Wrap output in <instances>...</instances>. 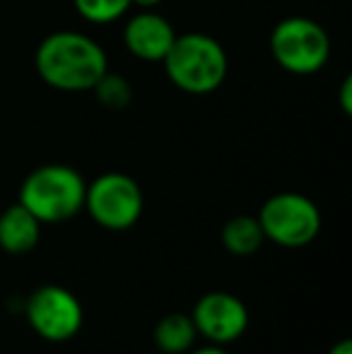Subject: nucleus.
I'll return each mask as SVG.
<instances>
[{
	"label": "nucleus",
	"instance_id": "obj_1",
	"mask_svg": "<svg viewBox=\"0 0 352 354\" xmlns=\"http://www.w3.org/2000/svg\"><path fill=\"white\" fill-rule=\"evenodd\" d=\"M39 80L56 92H92L109 71V56L94 37L77 29H58L44 37L34 51Z\"/></svg>",
	"mask_w": 352,
	"mask_h": 354
},
{
	"label": "nucleus",
	"instance_id": "obj_2",
	"mask_svg": "<svg viewBox=\"0 0 352 354\" xmlns=\"http://www.w3.org/2000/svg\"><path fill=\"white\" fill-rule=\"evenodd\" d=\"M172 84L183 94L205 97L225 84L230 73L227 51L215 37L203 32L176 34L174 44L160 63Z\"/></svg>",
	"mask_w": 352,
	"mask_h": 354
},
{
	"label": "nucleus",
	"instance_id": "obj_3",
	"mask_svg": "<svg viewBox=\"0 0 352 354\" xmlns=\"http://www.w3.org/2000/svg\"><path fill=\"white\" fill-rule=\"evenodd\" d=\"M85 188L87 181L77 169L68 164H44L24 176L17 203L41 224H58L82 212Z\"/></svg>",
	"mask_w": 352,
	"mask_h": 354
},
{
	"label": "nucleus",
	"instance_id": "obj_4",
	"mask_svg": "<svg viewBox=\"0 0 352 354\" xmlns=\"http://www.w3.org/2000/svg\"><path fill=\"white\" fill-rule=\"evenodd\" d=\"M268 48L277 68L297 77H309L328 66L333 44L326 27L314 17L290 15L272 27Z\"/></svg>",
	"mask_w": 352,
	"mask_h": 354
},
{
	"label": "nucleus",
	"instance_id": "obj_5",
	"mask_svg": "<svg viewBox=\"0 0 352 354\" xmlns=\"http://www.w3.org/2000/svg\"><path fill=\"white\" fill-rule=\"evenodd\" d=\"M259 224L266 241L280 248H304L314 243L324 227L321 210L309 196L282 191L270 196L259 210Z\"/></svg>",
	"mask_w": 352,
	"mask_h": 354
},
{
	"label": "nucleus",
	"instance_id": "obj_6",
	"mask_svg": "<svg viewBox=\"0 0 352 354\" xmlns=\"http://www.w3.org/2000/svg\"><path fill=\"white\" fill-rule=\"evenodd\" d=\"M82 210L106 232H128L140 222L145 196L133 176L123 171H106L87 183Z\"/></svg>",
	"mask_w": 352,
	"mask_h": 354
},
{
	"label": "nucleus",
	"instance_id": "obj_7",
	"mask_svg": "<svg viewBox=\"0 0 352 354\" xmlns=\"http://www.w3.org/2000/svg\"><path fill=\"white\" fill-rule=\"evenodd\" d=\"M24 318L29 328L46 342H68L82 330L85 308L71 289L61 284H41L24 299Z\"/></svg>",
	"mask_w": 352,
	"mask_h": 354
},
{
	"label": "nucleus",
	"instance_id": "obj_8",
	"mask_svg": "<svg viewBox=\"0 0 352 354\" xmlns=\"http://www.w3.org/2000/svg\"><path fill=\"white\" fill-rule=\"evenodd\" d=\"M191 321L198 337L210 345L230 347L249 328V308L232 292H207L196 301Z\"/></svg>",
	"mask_w": 352,
	"mask_h": 354
},
{
	"label": "nucleus",
	"instance_id": "obj_9",
	"mask_svg": "<svg viewBox=\"0 0 352 354\" xmlns=\"http://www.w3.org/2000/svg\"><path fill=\"white\" fill-rule=\"evenodd\" d=\"M123 46L136 61L162 63L176 39V29L157 10H138L126 15L123 22Z\"/></svg>",
	"mask_w": 352,
	"mask_h": 354
},
{
	"label": "nucleus",
	"instance_id": "obj_10",
	"mask_svg": "<svg viewBox=\"0 0 352 354\" xmlns=\"http://www.w3.org/2000/svg\"><path fill=\"white\" fill-rule=\"evenodd\" d=\"M44 224L22 203L5 207L0 212V248L10 256H24L34 251L41 239Z\"/></svg>",
	"mask_w": 352,
	"mask_h": 354
},
{
	"label": "nucleus",
	"instance_id": "obj_11",
	"mask_svg": "<svg viewBox=\"0 0 352 354\" xmlns=\"http://www.w3.org/2000/svg\"><path fill=\"white\" fill-rule=\"evenodd\" d=\"M196 326L191 321V313H167L152 328V342L157 352L165 354H186L196 345Z\"/></svg>",
	"mask_w": 352,
	"mask_h": 354
},
{
	"label": "nucleus",
	"instance_id": "obj_12",
	"mask_svg": "<svg viewBox=\"0 0 352 354\" xmlns=\"http://www.w3.org/2000/svg\"><path fill=\"white\" fill-rule=\"evenodd\" d=\"M220 239L225 251L237 258L254 256L266 243L263 229L259 224V217H254V214H234V217H230L225 222V227H222Z\"/></svg>",
	"mask_w": 352,
	"mask_h": 354
},
{
	"label": "nucleus",
	"instance_id": "obj_13",
	"mask_svg": "<svg viewBox=\"0 0 352 354\" xmlns=\"http://www.w3.org/2000/svg\"><path fill=\"white\" fill-rule=\"evenodd\" d=\"M92 94L104 109H111V111L128 109L133 102V87L128 82V77L111 71L102 75V80L92 87Z\"/></svg>",
	"mask_w": 352,
	"mask_h": 354
},
{
	"label": "nucleus",
	"instance_id": "obj_14",
	"mask_svg": "<svg viewBox=\"0 0 352 354\" xmlns=\"http://www.w3.org/2000/svg\"><path fill=\"white\" fill-rule=\"evenodd\" d=\"M73 8L89 24H113L131 12V0H73Z\"/></svg>",
	"mask_w": 352,
	"mask_h": 354
},
{
	"label": "nucleus",
	"instance_id": "obj_15",
	"mask_svg": "<svg viewBox=\"0 0 352 354\" xmlns=\"http://www.w3.org/2000/svg\"><path fill=\"white\" fill-rule=\"evenodd\" d=\"M338 102H340V109H343L345 116H352V77L350 75L343 80V84H340Z\"/></svg>",
	"mask_w": 352,
	"mask_h": 354
},
{
	"label": "nucleus",
	"instance_id": "obj_16",
	"mask_svg": "<svg viewBox=\"0 0 352 354\" xmlns=\"http://www.w3.org/2000/svg\"><path fill=\"white\" fill-rule=\"evenodd\" d=\"M186 354H232V352L222 345H210V342H205L203 347H198V350H188Z\"/></svg>",
	"mask_w": 352,
	"mask_h": 354
},
{
	"label": "nucleus",
	"instance_id": "obj_17",
	"mask_svg": "<svg viewBox=\"0 0 352 354\" xmlns=\"http://www.w3.org/2000/svg\"><path fill=\"white\" fill-rule=\"evenodd\" d=\"M328 354H352V340H348V337L338 340V342H335V345L328 350Z\"/></svg>",
	"mask_w": 352,
	"mask_h": 354
},
{
	"label": "nucleus",
	"instance_id": "obj_18",
	"mask_svg": "<svg viewBox=\"0 0 352 354\" xmlns=\"http://www.w3.org/2000/svg\"><path fill=\"white\" fill-rule=\"evenodd\" d=\"M160 3L162 0H131V5L138 10H157L160 8Z\"/></svg>",
	"mask_w": 352,
	"mask_h": 354
},
{
	"label": "nucleus",
	"instance_id": "obj_19",
	"mask_svg": "<svg viewBox=\"0 0 352 354\" xmlns=\"http://www.w3.org/2000/svg\"><path fill=\"white\" fill-rule=\"evenodd\" d=\"M150 354H165V352H157V350H155V352H150Z\"/></svg>",
	"mask_w": 352,
	"mask_h": 354
}]
</instances>
